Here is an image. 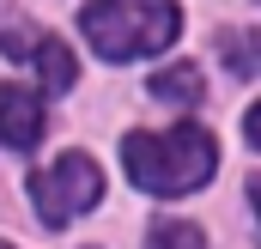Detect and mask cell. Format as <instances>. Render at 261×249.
<instances>
[{
    "instance_id": "cell-11",
    "label": "cell",
    "mask_w": 261,
    "mask_h": 249,
    "mask_svg": "<svg viewBox=\"0 0 261 249\" xmlns=\"http://www.w3.org/2000/svg\"><path fill=\"white\" fill-rule=\"evenodd\" d=\"M0 249H12V243H0Z\"/></svg>"
},
{
    "instance_id": "cell-4",
    "label": "cell",
    "mask_w": 261,
    "mask_h": 249,
    "mask_svg": "<svg viewBox=\"0 0 261 249\" xmlns=\"http://www.w3.org/2000/svg\"><path fill=\"white\" fill-rule=\"evenodd\" d=\"M0 49H6L12 61H31L37 73H43V85H49V91H73V79H79L73 49H67L61 37H49V31H6V37H0Z\"/></svg>"
},
{
    "instance_id": "cell-2",
    "label": "cell",
    "mask_w": 261,
    "mask_h": 249,
    "mask_svg": "<svg viewBox=\"0 0 261 249\" xmlns=\"http://www.w3.org/2000/svg\"><path fill=\"white\" fill-rule=\"evenodd\" d=\"M79 31L103 61H140L176 43L182 12L176 0H91L79 12Z\"/></svg>"
},
{
    "instance_id": "cell-6",
    "label": "cell",
    "mask_w": 261,
    "mask_h": 249,
    "mask_svg": "<svg viewBox=\"0 0 261 249\" xmlns=\"http://www.w3.org/2000/svg\"><path fill=\"white\" fill-rule=\"evenodd\" d=\"M200 91H206V85H200V67H189V61L152 73V97H158V104H182V110H195Z\"/></svg>"
},
{
    "instance_id": "cell-9",
    "label": "cell",
    "mask_w": 261,
    "mask_h": 249,
    "mask_svg": "<svg viewBox=\"0 0 261 249\" xmlns=\"http://www.w3.org/2000/svg\"><path fill=\"white\" fill-rule=\"evenodd\" d=\"M243 128H249V140H255V146H261V104H255V110H249V122H243Z\"/></svg>"
},
{
    "instance_id": "cell-7",
    "label": "cell",
    "mask_w": 261,
    "mask_h": 249,
    "mask_svg": "<svg viewBox=\"0 0 261 249\" xmlns=\"http://www.w3.org/2000/svg\"><path fill=\"white\" fill-rule=\"evenodd\" d=\"M219 55H225V67L237 79H261V31H225Z\"/></svg>"
},
{
    "instance_id": "cell-10",
    "label": "cell",
    "mask_w": 261,
    "mask_h": 249,
    "mask_svg": "<svg viewBox=\"0 0 261 249\" xmlns=\"http://www.w3.org/2000/svg\"><path fill=\"white\" fill-rule=\"evenodd\" d=\"M249 201H255V213H261V177H249Z\"/></svg>"
},
{
    "instance_id": "cell-8",
    "label": "cell",
    "mask_w": 261,
    "mask_h": 249,
    "mask_svg": "<svg viewBox=\"0 0 261 249\" xmlns=\"http://www.w3.org/2000/svg\"><path fill=\"white\" fill-rule=\"evenodd\" d=\"M152 249H206V237H200L195 225H182V219H164L152 231Z\"/></svg>"
},
{
    "instance_id": "cell-1",
    "label": "cell",
    "mask_w": 261,
    "mask_h": 249,
    "mask_svg": "<svg viewBox=\"0 0 261 249\" xmlns=\"http://www.w3.org/2000/svg\"><path fill=\"white\" fill-rule=\"evenodd\" d=\"M122 164H128V177L146 194H195L213 177V164H219V140L195 122L164 128V134L140 128V134L122 140Z\"/></svg>"
},
{
    "instance_id": "cell-5",
    "label": "cell",
    "mask_w": 261,
    "mask_h": 249,
    "mask_svg": "<svg viewBox=\"0 0 261 249\" xmlns=\"http://www.w3.org/2000/svg\"><path fill=\"white\" fill-rule=\"evenodd\" d=\"M43 140V97L31 85H0V146L31 152Z\"/></svg>"
},
{
    "instance_id": "cell-3",
    "label": "cell",
    "mask_w": 261,
    "mask_h": 249,
    "mask_svg": "<svg viewBox=\"0 0 261 249\" xmlns=\"http://www.w3.org/2000/svg\"><path fill=\"white\" fill-rule=\"evenodd\" d=\"M31 201H37L43 225H67V219H79L103 201V170L85 152H61L55 164H43L31 177Z\"/></svg>"
}]
</instances>
